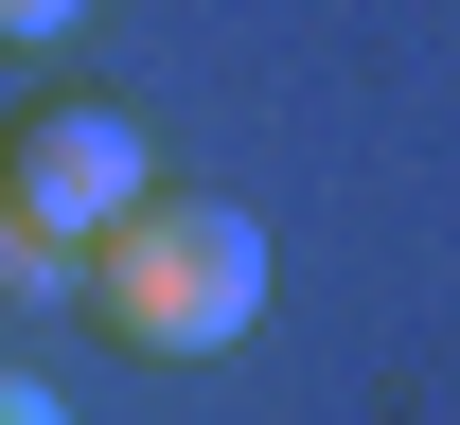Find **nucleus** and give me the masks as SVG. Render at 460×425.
<instances>
[{
    "label": "nucleus",
    "mask_w": 460,
    "mask_h": 425,
    "mask_svg": "<svg viewBox=\"0 0 460 425\" xmlns=\"http://www.w3.org/2000/svg\"><path fill=\"white\" fill-rule=\"evenodd\" d=\"M89 319H107L142 372H195L230 355L248 319H266V213H230V195H124L107 231H89Z\"/></svg>",
    "instance_id": "f257e3e1"
},
{
    "label": "nucleus",
    "mask_w": 460,
    "mask_h": 425,
    "mask_svg": "<svg viewBox=\"0 0 460 425\" xmlns=\"http://www.w3.org/2000/svg\"><path fill=\"white\" fill-rule=\"evenodd\" d=\"M0 178H18V195H36V213L71 231V248H89L124 195H160V160H142V124H124V107L54 89V107H18V124H0Z\"/></svg>",
    "instance_id": "f03ea898"
},
{
    "label": "nucleus",
    "mask_w": 460,
    "mask_h": 425,
    "mask_svg": "<svg viewBox=\"0 0 460 425\" xmlns=\"http://www.w3.org/2000/svg\"><path fill=\"white\" fill-rule=\"evenodd\" d=\"M0 302H18V319H36V302H89V248H71L18 178H0Z\"/></svg>",
    "instance_id": "7ed1b4c3"
},
{
    "label": "nucleus",
    "mask_w": 460,
    "mask_h": 425,
    "mask_svg": "<svg viewBox=\"0 0 460 425\" xmlns=\"http://www.w3.org/2000/svg\"><path fill=\"white\" fill-rule=\"evenodd\" d=\"M54 36H89V0H0V54H54Z\"/></svg>",
    "instance_id": "20e7f679"
},
{
    "label": "nucleus",
    "mask_w": 460,
    "mask_h": 425,
    "mask_svg": "<svg viewBox=\"0 0 460 425\" xmlns=\"http://www.w3.org/2000/svg\"><path fill=\"white\" fill-rule=\"evenodd\" d=\"M0 425H71V408H54V390H36V372H0Z\"/></svg>",
    "instance_id": "39448f33"
}]
</instances>
